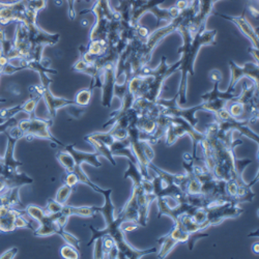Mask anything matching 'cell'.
<instances>
[{
  "label": "cell",
  "instance_id": "cell-1",
  "mask_svg": "<svg viewBox=\"0 0 259 259\" xmlns=\"http://www.w3.org/2000/svg\"><path fill=\"white\" fill-rule=\"evenodd\" d=\"M100 194H102V195L105 197V204L102 207H98V212L103 214L106 222V227L103 229H96L94 228V226L90 227L92 230V237L88 246H92L97 239L107 234V235H110L116 244V248L118 250L117 258L140 259L145 255L157 253L158 249L156 247L150 248V249L138 250L125 240L124 232L121 230V224L123 221L120 217H118V215L114 214L115 206L111 200L112 189H108V190L102 189Z\"/></svg>",
  "mask_w": 259,
  "mask_h": 259
},
{
  "label": "cell",
  "instance_id": "cell-2",
  "mask_svg": "<svg viewBox=\"0 0 259 259\" xmlns=\"http://www.w3.org/2000/svg\"><path fill=\"white\" fill-rule=\"evenodd\" d=\"M178 32L183 38V45L178 50L181 55V66L179 71L182 73L181 84L178 93V102L180 106L187 104V91H188V76L195 75L194 66L200 49L204 46H215V36L217 30H207L206 27L200 28L195 34L192 35L187 27L180 25Z\"/></svg>",
  "mask_w": 259,
  "mask_h": 259
},
{
  "label": "cell",
  "instance_id": "cell-3",
  "mask_svg": "<svg viewBox=\"0 0 259 259\" xmlns=\"http://www.w3.org/2000/svg\"><path fill=\"white\" fill-rule=\"evenodd\" d=\"M165 3V0H130L131 4V23L138 25L143 15L152 13L157 18V27H160L161 21H165L166 24L171 22L179 16L181 11L172 6L169 9H160V6Z\"/></svg>",
  "mask_w": 259,
  "mask_h": 259
},
{
  "label": "cell",
  "instance_id": "cell-4",
  "mask_svg": "<svg viewBox=\"0 0 259 259\" xmlns=\"http://www.w3.org/2000/svg\"><path fill=\"white\" fill-rule=\"evenodd\" d=\"M53 124V119H41L37 116L33 117H27L25 119L20 120L17 124V126L21 130V132L23 133L24 138L31 140L33 138H41V139H47L52 142H54L57 145L63 146L64 144L61 143L57 138H55L50 133V127Z\"/></svg>",
  "mask_w": 259,
  "mask_h": 259
},
{
  "label": "cell",
  "instance_id": "cell-5",
  "mask_svg": "<svg viewBox=\"0 0 259 259\" xmlns=\"http://www.w3.org/2000/svg\"><path fill=\"white\" fill-rule=\"evenodd\" d=\"M230 68V82L228 85L227 92L233 93L235 90V85L243 78H249L258 88L259 83V63L250 61L246 62L244 66H237L233 60H229Z\"/></svg>",
  "mask_w": 259,
  "mask_h": 259
},
{
  "label": "cell",
  "instance_id": "cell-6",
  "mask_svg": "<svg viewBox=\"0 0 259 259\" xmlns=\"http://www.w3.org/2000/svg\"><path fill=\"white\" fill-rule=\"evenodd\" d=\"M116 82V63H107L103 68V76L101 82L102 105L105 108H110L114 97V86Z\"/></svg>",
  "mask_w": 259,
  "mask_h": 259
},
{
  "label": "cell",
  "instance_id": "cell-7",
  "mask_svg": "<svg viewBox=\"0 0 259 259\" xmlns=\"http://www.w3.org/2000/svg\"><path fill=\"white\" fill-rule=\"evenodd\" d=\"M28 30L29 41L31 44V52L37 47L45 48L46 46H55L59 41V33H49L38 27L37 23L25 25ZM31 54V53H30ZM30 57V56H29Z\"/></svg>",
  "mask_w": 259,
  "mask_h": 259
},
{
  "label": "cell",
  "instance_id": "cell-8",
  "mask_svg": "<svg viewBox=\"0 0 259 259\" xmlns=\"http://www.w3.org/2000/svg\"><path fill=\"white\" fill-rule=\"evenodd\" d=\"M213 16H218L221 17L229 22H232L237 28L240 29V31L251 41L252 47L257 48L259 47V39H258V31L255 29L252 24L249 22L247 17H246V10L243 12L241 16H227L219 13H212Z\"/></svg>",
  "mask_w": 259,
  "mask_h": 259
},
{
  "label": "cell",
  "instance_id": "cell-9",
  "mask_svg": "<svg viewBox=\"0 0 259 259\" xmlns=\"http://www.w3.org/2000/svg\"><path fill=\"white\" fill-rule=\"evenodd\" d=\"M157 204H158V218H160L161 215H168L172 219V221L177 222L179 220V218L181 217L182 214L184 213H188V214H192V212L195 210V208L197 207H194L192 205H190L187 202H182L179 203L177 206L171 207L167 204V202L165 201V199L163 197H157Z\"/></svg>",
  "mask_w": 259,
  "mask_h": 259
},
{
  "label": "cell",
  "instance_id": "cell-10",
  "mask_svg": "<svg viewBox=\"0 0 259 259\" xmlns=\"http://www.w3.org/2000/svg\"><path fill=\"white\" fill-rule=\"evenodd\" d=\"M41 86H42L41 99L45 101L50 118L54 119L56 117L57 111L60 109V108H66L71 105H76L74 100H68L64 98L55 97L50 91V86H44V85Z\"/></svg>",
  "mask_w": 259,
  "mask_h": 259
},
{
  "label": "cell",
  "instance_id": "cell-11",
  "mask_svg": "<svg viewBox=\"0 0 259 259\" xmlns=\"http://www.w3.org/2000/svg\"><path fill=\"white\" fill-rule=\"evenodd\" d=\"M134 188H136V191H137V202H138V209H139L138 224L142 227H146L147 222H148L149 205L154 200L157 199V196L154 193H152V194L145 193L142 190L141 186L134 187Z\"/></svg>",
  "mask_w": 259,
  "mask_h": 259
},
{
  "label": "cell",
  "instance_id": "cell-12",
  "mask_svg": "<svg viewBox=\"0 0 259 259\" xmlns=\"http://www.w3.org/2000/svg\"><path fill=\"white\" fill-rule=\"evenodd\" d=\"M23 211L18 208L0 204V233H11L15 231L16 218Z\"/></svg>",
  "mask_w": 259,
  "mask_h": 259
},
{
  "label": "cell",
  "instance_id": "cell-13",
  "mask_svg": "<svg viewBox=\"0 0 259 259\" xmlns=\"http://www.w3.org/2000/svg\"><path fill=\"white\" fill-rule=\"evenodd\" d=\"M64 149L68 150V152L73 156L76 165L81 166L83 163H88L92 166H94L95 168H100L102 166L99 158V154L98 153H86V152H82L80 149L76 148L75 144H70V145H64Z\"/></svg>",
  "mask_w": 259,
  "mask_h": 259
},
{
  "label": "cell",
  "instance_id": "cell-14",
  "mask_svg": "<svg viewBox=\"0 0 259 259\" xmlns=\"http://www.w3.org/2000/svg\"><path fill=\"white\" fill-rule=\"evenodd\" d=\"M117 215L122 219L123 222H126V221L138 222L139 209H138V202H137L136 188L133 187L131 197H130V199L123 205V207L121 208V210L118 212Z\"/></svg>",
  "mask_w": 259,
  "mask_h": 259
},
{
  "label": "cell",
  "instance_id": "cell-15",
  "mask_svg": "<svg viewBox=\"0 0 259 259\" xmlns=\"http://www.w3.org/2000/svg\"><path fill=\"white\" fill-rule=\"evenodd\" d=\"M59 213V212H58ZM57 213L49 214L47 213L44 218L38 222V227L33 230V235L37 237H45L56 234L59 227L55 222Z\"/></svg>",
  "mask_w": 259,
  "mask_h": 259
},
{
  "label": "cell",
  "instance_id": "cell-16",
  "mask_svg": "<svg viewBox=\"0 0 259 259\" xmlns=\"http://www.w3.org/2000/svg\"><path fill=\"white\" fill-rule=\"evenodd\" d=\"M110 150L113 157H125L128 161L137 164L136 158L132 152L131 146H130V141L127 138L123 140H115L113 144L110 146Z\"/></svg>",
  "mask_w": 259,
  "mask_h": 259
},
{
  "label": "cell",
  "instance_id": "cell-17",
  "mask_svg": "<svg viewBox=\"0 0 259 259\" xmlns=\"http://www.w3.org/2000/svg\"><path fill=\"white\" fill-rule=\"evenodd\" d=\"M62 213L69 215H79L83 218H93L94 215L98 212L97 206H73L64 204L61 211Z\"/></svg>",
  "mask_w": 259,
  "mask_h": 259
},
{
  "label": "cell",
  "instance_id": "cell-18",
  "mask_svg": "<svg viewBox=\"0 0 259 259\" xmlns=\"http://www.w3.org/2000/svg\"><path fill=\"white\" fill-rule=\"evenodd\" d=\"M7 189H13V188H22L24 186L32 185L33 184V179L28 177L24 172H16L15 175L8 177L4 179Z\"/></svg>",
  "mask_w": 259,
  "mask_h": 259
},
{
  "label": "cell",
  "instance_id": "cell-19",
  "mask_svg": "<svg viewBox=\"0 0 259 259\" xmlns=\"http://www.w3.org/2000/svg\"><path fill=\"white\" fill-rule=\"evenodd\" d=\"M84 140L86 142H89L95 149H96V153L99 154L100 157H104L106 158L108 161H109L111 163L112 166H116V162L114 160V157L113 155L111 154V150H110V147L105 145L104 143L92 138L90 135H86L84 137Z\"/></svg>",
  "mask_w": 259,
  "mask_h": 259
},
{
  "label": "cell",
  "instance_id": "cell-20",
  "mask_svg": "<svg viewBox=\"0 0 259 259\" xmlns=\"http://www.w3.org/2000/svg\"><path fill=\"white\" fill-rule=\"evenodd\" d=\"M219 84L220 82H213V89L211 92H208L204 95H202L200 98L202 102L206 101H215V100H225V101H231L236 97L234 93L230 92H220L219 91Z\"/></svg>",
  "mask_w": 259,
  "mask_h": 259
},
{
  "label": "cell",
  "instance_id": "cell-21",
  "mask_svg": "<svg viewBox=\"0 0 259 259\" xmlns=\"http://www.w3.org/2000/svg\"><path fill=\"white\" fill-rule=\"evenodd\" d=\"M158 243L160 245L158 258H161V259L166 258L170 254V252L175 249V247L177 245H179L178 242L172 239V237L168 233L161 236L160 239L158 240Z\"/></svg>",
  "mask_w": 259,
  "mask_h": 259
},
{
  "label": "cell",
  "instance_id": "cell-22",
  "mask_svg": "<svg viewBox=\"0 0 259 259\" xmlns=\"http://www.w3.org/2000/svg\"><path fill=\"white\" fill-rule=\"evenodd\" d=\"M179 220L181 221L182 226L189 232V233H193V232H197V231H202L204 229H206L207 227H209L208 224H198L195 221H194L191 215L188 213H184L182 214L181 217L179 218Z\"/></svg>",
  "mask_w": 259,
  "mask_h": 259
},
{
  "label": "cell",
  "instance_id": "cell-23",
  "mask_svg": "<svg viewBox=\"0 0 259 259\" xmlns=\"http://www.w3.org/2000/svg\"><path fill=\"white\" fill-rule=\"evenodd\" d=\"M85 47L92 55L98 58V57H101L103 54H105L108 47H109V44H108V42L104 39H95V40H89L88 45H85Z\"/></svg>",
  "mask_w": 259,
  "mask_h": 259
},
{
  "label": "cell",
  "instance_id": "cell-24",
  "mask_svg": "<svg viewBox=\"0 0 259 259\" xmlns=\"http://www.w3.org/2000/svg\"><path fill=\"white\" fill-rule=\"evenodd\" d=\"M168 234L172 237V239L176 240L178 244H186L190 236V233L182 226L180 220L175 222L174 227H172V229L168 232Z\"/></svg>",
  "mask_w": 259,
  "mask_h": 259
},
{
  "label": "cell",
  "instance_id": "cell-25",
  "mask_svg": "<svg viewBox=\"0 0 259 259\" xmlns=\"http://www.w3.org/2000/svg\"><path fill=\"white\" fill-rule=\"evenodd\" d=\"M127 164H128V167L126 169V171L124 172V176H123V179H132L133 181V186L134 187H138L141 185V182L143 180V177L141 175V171H140V168L137 164L128 161L127 160Z\"/></svg>",
  "mask_w": 259,
  "mask_h": 259
},
{
  "label": "cell",
  "instance_id": "cell-26",
  "mask_svg": "<svg viewBox=\"0 0 259 259\" xmlns=\"http://www.w3.org/2000/svg\"><path fill=\"white\" fill-rule=\"evenodd\" d=\"M56 159L59 162V164L66 169L67 172H73L76 166V162L73 158V156L68 152V150L63 149L59 150L56 154Z\"/></svg>",
  "mask_w": 259,
  "mask_h": 259
},
{
  "label": "cell",
  "instance_id": "cell-27",
  "mask_svg": "<svg viewBox=\"0 0 259 259\" xmlns=\"http://www.w3.org/2000/svg\"><path fill=\"white\" fill-rule=\"evenodd\" d=\"M94 88L90 84V86L88 89H83L81 91H79L74 99V102L77 106L80 107H88L91 103L92 97H93V92H94Z\"/></svg>",
  "mask_w": 259,
  "mask_h": 259
},
{
  "label": "cell",
  "instance_id": "cell-28",
  "mask_svg": "<svg viewBox=\"0 0 259 259\" xmlns=\"http://www.w3.org/2000/svg\"><path fill=\"white\" fill-rule=\"evenodd\" d=\"M73 172L77 176L79 183L84 184V185H86V186H89L91 189H93V190L96 191L97 193H100V192H101L102 188L99 187L98 185H96L95 183H93V182L91 181V179L88 177V175H86L85 172H84V170L82 169V166L76 165Z\"/></svg>",
  "mask_w": 259,
  "mask_h": 259
},
{
  "label": "cell",
  "instance_id": "cell-29",
  "mask_svg": "<svg viewBox=\"0 0 259 259\" xmlns=\"http://www.w3.org/2000/svg\"><path fill=\"white\" fill-rule=\"evenodd\" d=\"M74 191V188L63 184L56 192V195H55V200L61 204H67L70 196L72 195V193Z\"/></svg>",
  "mask_w": 259,
  "mask_h": 259
},
{
  "label": "cell",
  "instance_id": "cell-30",
  "mask_svg": "<svg viewBox=\"0 0 259 259\" xmlns=\"http://www.w3.org/2000/svg\"><path fill=\"white\" fill-rule=\"evenodd\" d=\"M56 234L60 235V236L62 237V239H63V241L66 242V244L71 245V246H73L75 249H77L78 251H80V240L78 239L77 236H75L74 234H72V233L66 231V230H64V228H59Z\"/></svg>",
  "mask_w": 259,
  "mask_h": 259
},
{
  "label": "cell",
  "instance_id": "cell-31",
  "mask_svg": "<svg viewBox=\"0 0 259 259\" xmlns=\"http://www.w3.org/2000/svg\"><path fill=\"white\" fill-rule=\"evenodd\" d=\"M39 101H40V99H38V98L29 97V99L27 101L22 103L23 112L27 113L29 117L35 116V109H36V106Z\"/></svg>",
  "mask_w": 259,
  "mask_h": 259
},
{
  "label": "cell",
  "instance_id": "cell-32",
  "mask_svg": "<svg viewBox=\"0 0 259 259\" xmlns=\"http://www.w3.org/2000/svg\"><path fill=\"white\" fill-rule=\"evenodd\" d=\"M190 180L188 182L187 188H186V193L191 194V195H196V194H201V184L200 182L194 178L193 175H189Z\"/></svg>",
  "mask_w": 259,
  "mask_h": 259
},
{
  "label": "cell",
  "instance_id": "cell-33",
  "mask_svg": "<svg viewBox=\"0 0 259 259\" xmlns=\"http://www.w3.org/2000/svg\"><path fill=\"white\" fill-rule=\"evenodd\" d=\"M90 136L102 143H104L107 146H111L113 142L115 141V138L109 133V132H96L93 134H90Z\"/></svg>",
  "mask_w": 259,
  "mask_h": 259
},
{
  "label": "cell",
  "instance_id": "cell-34",
  "mask_svg": "<svg viewBox=\"0 0 259 259\" xmlns=\"http://www.w3.org/2000/svg\"><path fill=\"white\" fill-rule=\"evenodd\" d=\"M60 255L64 259H78L80 258V253L73 246L66 244L60 249Z\"/></svg>",
  "mask_w": 259,
  "mask_h": 259
},
{
  "label": "cell",
  "instance_id": "cell-35",
  "mask_svg": "<svg viewBox=\"0 0 259 259\" xmlns=\"http://www.w3.org/2000/svg\"><path fill=\"white\" fill-rule=\"evenodd\" d=\"M63 207V204L57 202L55 199H49L47 201V204H46V207L44 208L45 211L49 214H55V213H58L61 211Z\"/></svg>",
  "mask_w": 259,
  "mask_h": 259
},
{
  "label": "cell",
  "instance_id": "cell-36",
  "mask_svg": "<svg viewBox=\"0 0 259 259\" xmlns=\"http://www.w3.org/2000/svg\"><path fill=\"white\" fill-rule=\"evenodd\" d=\"M208 234L207 233H203L201 231H197V232H193V233H190V236H189V240L188 242L186 243L188 245V248L190 251L193 250L194 246H195L196 242L200 239H202V237H207Z\"/></svg>",
  "mask_w": 259,
  "mask_h": 259
},
{
  "label": "cell",
  "instance_id": "cell-37",
  "mask_svg": "<svg viewBox=\"0 0 259 259\" xmlns=\"http://www.w3.org/2000/svg\"><path fill=\"white\" fill-rule=\"evenodd\" d=\"M102 241H103V248H104V253H105V258H106V255L108 254V252H110L114 247H116V244L112 237L110 235H107V234L102 236Z\"/></svg>",
  "mask_w": 259,
  "mask_h": 259
},
{
  "label": "cell",
  "instance_id": "cell-38",
  "mask_svg": "<svg viewBox=\"0 0 259 259\" xmlns=\"http://www.w3.org/2000/svg\"><path fill=\"white\" fill-rule=\"evenodd\" d=\"M66 108H68L69 114L75 119L80 118L86 112L85 107H80V106H77V105H71V106H68Z\"/></svg>",
  "mask_w": 259,
  "mask_h": 259
},
{
  "label": "cell",
  "instance_id": "cell-39",
  "mask_svg": "<svg viewBox=\"0 0 259 259\" xmlns=\"http://www.w3.org/2000/svg\"><path fill=\"white\" fill-rule=\"evenodd\" d=\"M94 257L96 259H101L105 258V253H104V248H103V241L102 237H99L94 243Z\"/></svg>",
  "mask_w": 259,
  "mask_h": 259
},
{
  "label": "cell",
  "instance_id": "cell-40",
  "mask_svg": "<svg viewBox=\"0 0 259 259\" xmlns=\"http://www.w3.org/2000/svg\"><path fill=\"white\" fill-rule=\"evenodd\" d=\"M18 122H19V120L17 119L16 116L11 117L6 122H4L3 124H0V134H3V133L5 134L8 131V130H10L13 126H16L18 124Z\"/></svg>",
  "mask_w": 259,
  "mask_h": 259
},
{
  "label": "cell",
  "instance_id": "cell-41",
  "mask_svg": "<svg viewBox=\"0 0 259 259\" xmlns=\"http://www.w3.org/2000/svg\"><path fill=\"white\" fill-rule=\"evenodd\" d=\"M63 182H64V184L72 187V188H74L77 184H79L78 178L74 174V172H67V175L63 178Z\"/></svg>",
  "mask_w": 259,
  "mask_h": 259
},
{
  "label": "cell",
  "instance_id": "cell-42",
  "mask_svg": "<svg viewBox=\"0 0 259 259\" xmlns=\"http://www.w3.org/2000/svg\"><path fill=\"white\" fill-rule=\"evenodd\" d=\"M141 188L142 190L147 193V194H152L154 193V185H153V181L152 180H148V179H144L141 182ZM155 194V193H154Z\"/></svg>",
  "mask_w": 259,
  "mask_h": 259
},
{
  "label": "cell",
  "instance_id": "cell-43",
  "mask_svg": "<svg viewBox=\"0 0 259 259\" xmlns=\"http://www.w3.org/2000/svg\"><path fill=\"white\" fill-rule=\"evenodd\" d=\"M17 254H18V248L13 247V248L5 251L2 255H0V259H14Z\"/></svg>",
  "mask_w": 259,
  "mask_h": 259
},
{
  "label": "cell",
  "instance_id": "cell-44",
  "mask_svg": "<svg viewBox=\"0 0 259 259\" xmlns=\"http://www.w3.org/2000/svg\"><path fill=\"white\" fill-rule=\"evenodd\" d=\"M222 73L221 71L214 69V70H211L209 72V79L212 81V82H221L222 81Z\"/></svg>",
  "mask_w": 259,
  "mask_h": 259
},
{
  "label": "cell",
  "instance_id": "cell-45",
  "mask_svg": "<svg viewBox=\"0 0 259 259\" xmlns=\"http://www.w3.org/2000/svg\"><path fill=\"white\" fill-rule=\"evenodd\" d=\"M69 6V18L71 21H74L76 18V11H75V4L77 0H67Z\"/></svg>",
  "mask_w": 259,
  "mask_h": 259
},
{
  "label": "cell",
  "instance_id": "cell-46",
  "mask_svg": "<svg viewBox=\"0 0 259 259\" xmlns=\"http://www.w3.org/2000/svg\"><path fill=\"white\" fill-rule=\"evenodd\" d=\"M248 51H249V53H250V55L252 56V58H254V62H256V63H259V57H258V52H259V50L257 49V48H254V47H249L248 48Z\"/></svg>",
  "mask_w": 259,
  "mask_h": 259
},
{
  "label": "cell",
  "instance_id": "cell-47",
  "mask_svg": "<svg viewBox=\"0 0 259 259\" xmlns=\"http://www.w3.org/2000/svg\"><path fill=\"white\" fill-rule=\"evenodd\" d=\"M7 189V185L3 178H0V193H3Z\"/></svg>",
  "mask_w": 259,
  "mask_h": 259
},
{
  "label": "cell",
  "instance_id": "cell-48",
  "mask_svg": "<svg viewBox=\"0 0 259 259\" xmlns=\"http://www.w3.org/2000/svg\"><path fill=\"white\" fill-rule=\"evenodd\" d=\"M3 174H4V160L2 157H0V178L3 177Z\"/></svg>",
  "mask_w": 259,
  "mask_h": 259
},
{
  "label": "cell",
  "instance_id": "cell-49",
  "mask_svg": "<svg viewBox=\"0 0 259 259\" xmlns=\"http://www.w3.org/2000/svg\"><path fill=\"white\" fill-rule=\"evenodd\" d=\"M258 247H259V244L256 242L253 246H252V250L254 251L255 254H258L259 253V250H258Z\"/></svg>",
  "mask_w": 259,
  "mask_h": 259
},
{
  "label": "cell",
  "instance_id": "cell-50",
  "mask_svg": "<svg viewBox=\"0 0 259 259\" xmlns=\"http://www.w3.org/2000/svg\"><path fill=\"white\" fill-rule=\"evenodd\" d=\"M6 102H7V100H6V99L0 98V103H6Z\"/></svg>",
  "mask_w": 259,
  "mask_h": 259
},
{
  "label": "cell",
  "instance_id": "cell-51",
  "mask_svg": "<svg viewBox=\"0 0 259 259\" xmlns=\"http://www.w3.org/2000/svg\"><path fill=\"white\" fill-rule=\"evenodd\" d=\"M4 5H5V3H0V9L4 7Z\"/></svg>",
  "mask_w": 259,
  "mask_h": 259
},
{
  "label": "cell",
  "instance_id": "cell-52",
  "mask_svg": "<svg viewBox=\"0 0 259 259\" xmlns=\"http://www.w3.org/2000/svg\"><path fill=\"white\" fill-rule=\"evenodd\" d=\"M249 2H250V3L252 4V2H253V0H249ZM254 2H255V3H257V0H254ZM251 4H250V5H251Z\"/></svg>",
  "mask_w": 259,
  "mask_h": 259
},
{
  "label": "cell",
  "instance_id": "cell-53",
  "mask_svg": "<svg viewBox=\"0 0 259 259\" xmlns=\"http://www.w3.org/2000/svg\"><path fill=\"white\" fill-rule=\"evenodd\" d=\"M25 2H27V0H25Z\"/></svg>",
  "mask_w": 259,
  "mask_h": 259
}]
</instances>
